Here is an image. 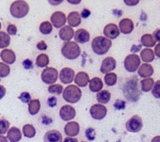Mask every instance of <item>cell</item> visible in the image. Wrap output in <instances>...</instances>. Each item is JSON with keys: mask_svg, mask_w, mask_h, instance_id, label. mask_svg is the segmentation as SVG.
<instances>
[{"mask_svg": "<svg viewBox=\"0 0 160 142\" xmlns=\"http://www.w3.org/2000/svg\"><path fill=\"white\" fill-rule=\"evenodd\" d=\"M111 45H112L111 40L104 36L95 37L91 43L92 51L98 55H105L106 53L110 50Z\"/></svg>", "mask_w": 160, "mask_h": 142, "instance_id": "1", "label": "cell"}, {"mask_svg": "<svg viewBox=\"0 0 160 142\" xmlns=\"http://www.w3.org/2000/svg\"><path fill=\"white\" fill-rule=\"evenodd\" d=\"M123 92L125 97L130 101L135 102L139 99L140 92L136 77L131 78V80H129L126 83L123 87Z\"/></svg>", "mask_w": 160, "mask_h": 142, "instance_id": "2", "label": "cell"}, {"mask_svg": "<svg viewBox=\"0 0 160 142\" xmlns=\"http://www.w3.org/2000/svg\"><path fill=\"white\" fill-rule=\"evenodd\" d=\"M62 55L68 60H75L81 54V49L77 43L69 41L63 44L61 49Z\"/></svg>", "mask_w": 160, "mask_h": 142, "instance_id": "3", "label": "cell"}, {"mask_svg": "<svg viewBox=\"0 0 160 142\" xmlns=\"http://www.w3.org/2000/svg\"><path fill=\"white\" fill-rule=\"evenodd\" d=\"M10 12L13 17L22 18L29 12V5L26 1H15L11 5Z\"/></svg>", "mask_w": 160, "mask_h": 142, "instance_id": "4", "label": "cell"}, {"mask_svg": "<svg viewBox=\"0 0 160 142\" xmlns=\"http://www.w3.org/2000/svg\"><path fill=\"white\" fill-rule=\"evenodd\" d=\"M62 97L67 102L75 104L82 97V91L76 85H68L62 92Z\"/></svg>", "mask_w": 160, "mask_h": 142, "instance_id": "5", "label": "cell"}, {"mask_svg": "<svg viewBox=\"0 0 160 142\" xmlns=\"http://www.w3.org/2000/svg\"><path fill=\"white\" fill-rule=\"evenodd\" d=\"M141 64V60L136 54L128 55L124 60V67L129 72H135L138 69Z\"/></svg>", "mask_w": 160, "mask_h": 142, "instance_id": "6", "label": "cell"}, {"mask_svg": "<svg viewBox=\"0 0 160 142\" xmlns=\"http://www.w3.org/2000/svg\"><path fill=\"white\" fill-rule=\"evenodd\" d=\"M58 71L54 67H46L41 73L42 82L47 84H54L58 80Z\"/></svg>", "mask_w": 160, "mask_h": 142, "instance_id": "7", "label": "cell"}, {"mask_svg": "<svg viewBox=\"0 0 160 142\" xmlns=\"http://www.w3.org/2000/svg\"><path fill=\"white\" fill-rule=\"evenodd\" d=\"M142 126H143V124H142V119L138 115L133 116L126 123L127 130L130 133H138L142 129Z\"/></svg>", "mask_w": 160, "mask_h": 142, "instance_id": "8", "label": "cell"}, {"mask_svg": "<svg viewBox=\"0 0 160 142\" xmlns=\"http://www.w3.org/2000/svg\"><path fill=\"white\" fill-rule=\"evenodd\" d=\"M90 113H91V117L95 120H102L107 116L108 109L103 104H96L91 106V109H90Z\"/></svg>", "mask_w": 160, "mask_h": 142, "instance_id": "9", "label": "cell"}, {"mask_svg": "<svg viewBox=\"0 0 160 142\" xmlns=\"http://www.w3.org/2000/svg\"><path fill=\"white\" fill-rule=\"evenodd\" d=\"M76 112L75 109L71 105L62 106L59 110V117L64 121H69L75 118Z\"/></svg>", "mask_w": 160, "mask_h": 142, "instance_id": "10", "label": "cell"}, {"mask_svg": "<svg viewBox=\"0 0 160 142\" xmlns=\"http://www.w3.org/2000/svg\"><path fill=\"white\" fill-rule=\"evenodd\" d=\"M51 24L56 28H60L64 27L67 23V17L65 14L62 11H55L52 14L51 17Z\"/></svg>", "mask_w": 160, "mask_h": 142, "instance_id": "11", "label": "cell"}, {"mask_svg": "<svg viewBox=\"0 0 160 142\" xmlns=\"http://www.w3.org/2000/svg\"><path fill=\"white\" fill-rule=\"evenodd\" d=\"M59 79L62 84H71L75 79V71L70 67H64L60 71Z\"/></svg>", "mask_w": 160, "mask_h": 142, "instance_id": "12", "label": "cell"}, {"mask_svg": "<svg viewBox=\"0 0 160 142\" xmlns=\"http://www.w3.org/2000/svg\"><path fill=\"white\" fill-rule=\"evenodd\" d=\"M103 34L106 38L115 39L119 35L120 31L118 27L115 24H109L103 29Z\"/></svg>", "mask_w": 160, "mask_h": 142, "instance_id": "13", "label": "cell"}, {"mask_svg": "<svg viewBox=\"0 0 160 142\" xmlns=\"http://www.w3.org/2000/svg\"><path fill=\"white\" fill-rule=\"evenodd\" d=\"M115 67H116V61L115 59L112 57H107L102 60L100 71L103 74H108L110 71L115 70Z\"/></svg>", "mask_w": 160, "mask_h": 142, "instance_id": "14", "label": "cell"}, {"mask_svg": "<svg viewBox=\"0 0 160 142\" xmlns=\"http://www.w3.org/2000/svg\"><path fill=\"white\" fill-rule=\"evenodd\" d=\"M62 133L58 130H50L44 135V142H62Z\"/></svg>", "mask_w": 160, "mask_h": 142, "instance_id": "15", "label": "cell"}, {"mask_svg": "<svg viewBox=\"0 0 160 142\" xmlns=\"http://www.w3.org/2000/svg\"><path fill=\"white\" fill-rule=\"evenodd\" d=\"M118 29H119L120 32H122V34H125V35L131 33L134 30V24H133L132 20L130 18L122 19L119 22Z\"/></svg>", "mask_w": 160, "mask_h": 142, "instance_id": "16", "label": "cell"}, {"mask_svg": "<svg viewBox=\"0 0 160 142\" xmlns=\"http://www.w3.org/2000/svg\"><path fill=\"white\" fill-rule=\"evenodd\" d=\"M64 132L68 137H76L79 133V124L75 121H71L68 122L65 125Z\"/></svg>", "mask_w": 160, "mask_h": 142, "instance_id": "17", "label": "cell"}, {"mask_svg": "<svg viewBox=\"0 0 160 142\" xmlns=\"http://www.w3.org/2000/svg\"><path fill=\"white\" fill-rule=\"evenodd\" d=\"M58 34H59V37L61 39L69 42V40H71L74 37L75 31L70 26H64L59 30Z\"/></svg>", "mask_w": 160, "mask_h": 142, "instance_id": "18", "label": "cell"}, {"mask_svg": "<svg viewBox=\"0 0 160 142\" xmlns=\"http://www.w3.org/2000/svg\"><path fill=\"white\" fill-rule=\"evenodd\" d=\"M75 40L78 44H85L90 40V34L87 30L78 29L75 32Z\"/></svg>", "mask_w": 160, "mask_h": 142, "instance_id": "19", "label": "cell"}, {"mask_svg": "<svg viewBox=\"0 0 160 142\" xmlns=\"http://www.w3.org/2000/svg\"><path fill=\"white\" fill-rule=\"evenodd\" d=\"M1 59L4 63L8 64H12L15 62L16 56H15V52L12 50L4 49L2 50L1 54H0Z\"/></svg>", "mask_w": 160, "mask_h": 142, "instance_id": "20", "label": "cell"}, {"mask_svg": "<svg viewBox=\"0 0 160 142\" xmlns=\"http://www.w3.org/2000/svg\"><path fill=\"white\" fill-rule=\"evenodd\" d=\"M90 82L89 76L87 72L80 71L77 73V75L75 77V83L78 87H86Z\"/></svg>", "mask_w": 160, "mask_h": 142, "instance_id": "21", "label": "cell"}, {"mask_svg": "<svg viewBox=\"0 0 160 142\" xmlns=\"http://www.w3.org/2000/svg\"><path fill=\"white\" fill-rule=\"evenodd\" d=\"M154 73V68L149 64H142L138 68V74L142 78H150Z\"/></svg>", "mask_w": 160, "mask_h": 142, "instance_id": "22", "label": "cell"}, {"mask_svg": "<svg viewBox=\"0 0 160 142\" xmlns=\"http://www.w3.org/2000/svg\"><path fill=\"white\" fill-rule=\"evenodd\" d=\"M67 22L70 27H78L81 24V15L77 11H72L68 15L67 18Z\"/></svg>", "mask_w": 160, "mask_h": 142, "instance_id": "23", "label": "cell"}, {"mask_svg": "<svg viewBox=\"0 0 160 142\" xmlns=\"http://www.w3.org/2000/svg\"><path fill=\"white\" fill-rule=\"evenodd\" d=\"M7 138L10 142H18L22 139V133L18 128L12 127L8 130Z\"/></svg>", "mask_w": 160, "mask_h": 142, "instance_id": "24", "label": "cell"}, {"mask_svg": "<svg viewBox=\"0 0 160 142\" xmlns=\"http://www.w3.org/2000/svg\"><path fill=\"white\" fill-rule=\"evenodd\" d=\"M103 87V83L102 80L98 77H94L89 82V88L93 92H98L102 90Z\"/></svg>", "mask_w": 160, "mask_h": 142, "instance_id": "25", "label": "cell"}, {"mask_svg": "<svg viewBox=\"0 0 160 142\" xmlns=\"http://www.w3.org/2000/svg\"><path fill=\"white\" fill-rule=\"evenodd\" d=\"M140 57L145 63H151L155 60V53L151 48H144L140 53Z\"/></svg>", "mask_w": 160, "mask_h": 142, "instance_id": "26", "label": "cell"}, {"mask_svg": "<svg viewBox=\"0 0 160 142\" xmlns=\"http://www.w3.org/2000/svg\"><path fill=\"white\" fill-rule=\"evenodd\" d=\"M111 97V94L108 90H102L97 93L96 98L99 104H107L110 101Z\"/></svg>", "mask_w": 160, "mask_h": 142, "instance_id": "27", "label": "cell"}, {"mask_svg": "<svg viewBox=\"0 0 160 142\" xmlns=\"http://www.w3.org/2000/svg\"><path fill=\"white\" fill-rule=\"evenodd\" d=\"M141 44L143 45L144 47H152L155 46L156 41L155 40L154 37L151 34H145L141 37Z\"/></svg>", "mask_w": 160, "mask_h": 142, "instance_id": "28", "label": "cell"}, {"mask_svg": "<svg viewBox=\"0 0 160 142\" xmlns=\"http://www.w3.org/2000/svg\"><path fill=\"white\" fill-rule=\"evenodd\" d=\"M140 84H141V90L144 92H148L153 88L155 82H154V80L150 77V78H146L141 80Z\"/></svg>", "mask_w": 160, "mask_h": 142, "instance_id": "29", "label": "cell"}, {"mask_svg": "<svg viewBox=\"0 0 160 142\" xmlns=\"http://www.w3.org/2000/svg\"><path fill=\"white\" fill-rule=\"evenodd\" d=\"M40 107H41V104H40V101L37 99L35 100H31L30 101V103L28 104V112L31 115H36L37 113L39 112Z\"/></svg>", "mask_w": 160, "mask_h": 142, "instance_id": "30", "label": "cell"}, {"mask_svg": "<svg viewBox=\"0 0 160 142\" xmlns=\"http://www.w3.org/2000/svg\"><path fill=\"white\" fill-rule=\"evenodd\" d=\"M22 133H23L24 137L28 138H32L36 134V130L35 127L31 124H25L22 127Z\"/></svg>", "mask_w": 160, "mask_h": 142, "instance_id": "31", "label": "cell"}, {"mask_svg": "<svg viewBox=\"0 0 160 142\" xmlns=\"http://www.w3.org/2000/svg\"><path fill=\"white\" fill-rule=\"evenodd\" d=\"M49 64V57L46 54H40L36 58V66L38 67H46Z\"/></svg>", "mask_w": 160, "mask_h": 142, "instance_id": "32", "label": "cell"}, {"mask_svg": "<svg viewBox=\"0 0 160 142\" xmlns=\"http://www.w3.org/2000/svg\"><path fill=\"white\" fill-rule=\"evenodd\" d=\"M11 43V37L4 31H0V48L8 47Z\"/></svg>", "mask_w": 160, "mask_h": 142, "instance_id": "33", "label": "cell"}, {"mask_svg": "<svg viewBox=\"0 0 160 142\" xmlns=\"http://www.w3.org/2000/svg\"><path fill=\"white\" fill-rule=\"evenodd\" d=\"M52 24L48 21L42 22L39 26V31L40 32L43 34V35H49L52 31Z\"/></svg>", "mask_w": 160, "mask_h": 142, "instance_id": "34", "label": "cell"}, {"mask_svg": "<svg viewBox=\"0 0 160 142\" xmlns=\"http://www.w3.org/2000/svg\"><path fill=\"white\" fill-rule=\"evenodd\" d=\"M117 79L118 78H117V75L115 73L109 72L105 75L104 81H105L106 84L108 86H113L116 84Z\"/></svg>", "mask_w": 160, "mask_h": 142, "instance_id": "35", "label": "cell"}, {"mask_svg": "<svg viewBox=\"0 0 160 142\" xmlns=\"http://www.w3.org/2000/svg\"><path fill=\"white\" fill-rule=\"evenodd\" d=\"M48 92L53 95L58 96L63 92V87H62V85H60V84H51L48 87Z\"/></svg>", "mask_w": 160, "mask_h": 142, "instance_id": "36", "label": "cell"}, {"mask_svg": "<svg viewBox=\"0 0 160 142\" xmlns=\"http://www.w3.org/2000/svg\"><path fill=\"white\" fill-rule=\"evenodd\" d=\"M10 71H11V68L8 64L0 62V77L2 78L7 77L10 74Z\"/></svg>", "mask_w": 160, "mask_h": 142, "instance_id": "37", "label": "cell"}, {"mask_svg": "<svg viewBox=\"0 0 160 142\" xmlns=\"http://www.w3.org/2000/svg\"><path fill=\"white\" fill-rule=\"evenodd\" d=\"M10 123L5 119H0V135L5 134L9 130Z\"/></svg>", "mask_w": 160, "mask_h": 142, "instance_id": "38", "label": "cell"}, {"mask_svg": "<svg viewBox=\"0 0 160 142\" xmlns=\"http://www.w3.org/2000/svg\"><path fill=\"white\" fill-rule=\"evenodd\" d=\"M151 92L155 98L160 99V80H158L155 83Z\"/></svg>", "mask_w": 160, "mask_h": 142, "instance_id": "39", "label": "cell"}, {"mask_svg": "<svg viewBox=\"0 0 160 142\" xmlns=\"http://www.w3.org/2000/svg\"><path fill=\"white\" fill-rule=\"evenodd\" d=\"M18 99L22 102L26 103V104H29L30 101L31 100V97L29 92H23L20 94V96L18 97Z\"/></svg>", "mask_w": 160, "mask_h": 142, "instance_id": "40", "label": "cell"}, {"mask_svg": "<svg viewBox=\"0 0 160 142\" xmlns=\"http://www.w3.org/2000/svg\"><path fill=\"white\" fill-rule=\"evenodd\" d=\"M86 137L89 140H94L95 139V131L93 128H88L85 132Z\"/></svg>", "mask_w": 160, "mask_h": 142, "instance_id": "41", "label": "cell"}, {"mask_svg": "<svg viewBox=\"0 0 160 142\" xmlns=\"http://www.w3.org/2000/svg\"><path fill=\"white\" fill-rule=\"evenodd\" d=\"M115 109L117 110H122L126 108V103L124 100H117L115 101V104H114Z\"/></svg>", "mask_w": 160, "mask_h": 142, "instance_id": "42", "label": "cell"}, {"mask_svg": "<svg viewBox=\"0 0 160 142\" xmlns=\"http://www.w3.org/2000/svg\"><path fill=\"white\" fill-rule=\"evenodd\" d=\"M7 31L8 32V35H15L17 33L16 26L14 25V24H10V25H8V28H7Z\"/></svg>", "mask_w": 160, "mask_h": 142, "instance_id": "43", "label": "cell"}, {"mask_svg": "<svg viewBox=\"0 0 160 142\" xmlns=\"http://www.w3.org/2000/svg\"><path fill=\"white\" fill-rule=\"evenodd\" d=\"M36 47L40 51H45V50L48 49V45H47V44L44 41H40V42H38L37 44Z\"/></svg>", "mask_w": 160, "mask_h": 142, "instance_id": "44", "label": "cell"}, {"mask_svg": "<svg viewBox=\"0 0 160 142\" xmlns=\"http://www.w3.org/2000/svg\"><path fill=\"white\" fill-rule=\"evenodd\" d=\"M22 65H23L24 68L25 69H31V68H32L33 66H32V61L30 60H25L22 62Z\"/></svg>", "mask_w": 160, "mask_h": 142, "instance_id": "45", "label": "cell"}, {"mask_svg": "<svg viewBox=\"0 0 160 142\" xmlns=\"http://www.w3.org/2000/svg\"><path fill=\"white\" fill-rule=\"evenodd\" d=\"M48 104L50 107H51V108L55 107V106H56V104H57V99L55 98V97H50L48 100Z\"/></svg>", "mask_w": 160, "mask_h": 142, "instance_id": "46", "label": "cell"}, {"mask_svg": "<svg viewBox=\"0 0 160 142\" xmlns=\"http://www.w3.org/2000/svg\"><path fill=\"white\" fill-rule=\"evenodd\" d=\"M153 37L155 39V41H158L160 43V28L159 29H157L154 31L153 33Z\"/></svg>", "mask_w": 160, "mask_h": 142, "instance_id": "47", "label": "cell"}, {"mask_svg": "<svg viewBox=\"0 0 160 142\" xmlns=\"http://www.w3.org/2000/svg\"><path fill=\"white\" fill-rule=\"evenodd\" d=\"M124 3L128 6H135L139 3V0H124Z\"/></svg>", "mask_w": 160, "mask_h": 142, "instance_id": "48", "label": "cell"}, {"mask_svg": "<svg viewBox=\"0 0 160 142\" xmlns=\"http://www.w3.org/2000/svg\"><path fill=\"white\" fill-rule=\"evenodd\" d=\"M90 15H91V11H90L89 10L83 9L82 10V12H81V15H81V17H82V18H88V17H89Z\"/></svg>", "mask_w": 160, "mask_h": 142, "instance_id": "49", "label": "cell"}, {"mask_svg": "<svg viewBox=\"0 0 160 142\" xmlns=\"http://www.w3.org/2000/svg\"><path fill=\"white\" fill-rule=\"evenodd\" d=\"M155 55L160 58V43L157 44L155 47Z\"/></svg>", "mask_w": 160, "mask_h": 142, "instance_id": "50", "label": "cell"}, {"mask_svg": "<svg viewBox=\"0 0 160 142\" xmlns=\"http://www.w3.org/2000/svg\"><path fill=\"white\" fill-rule=\"evenodd\" d=\"M6 95V88L2 85H0V100L3 98Z\"/></svg>", "mask_w": 160, "mask_h": 142, "instance_id": "51", "label": "cell"}, {"mask_svg": "<svg viewBox=\"0 0 160 142\" xmlns=\"http://www.w3.org/2000/svg\"><path fill=\"white\" fill-rule=\"evenodd\" d=\"M62 142H78V140L75 137H66Z\"/></svg>", "mask_w": 160, "mask_h": 142, "instance_id": "52", "label": "cell"}, {"mask_svg": "<svg viewBox=\"0 0 160 142\" xmlns=\"http://www.w3.org/2000/svg\"><path fill=\"white\" fill-rule=\"evenodd\" d=\"M0 142H8V138L2 135H0Z\"/></svg>", "mask_w": 160, "mask_h": 142, "instance_id": "53", "label": "cell"}, {"mask_svg": "<svg viewBox=\"0 0 160 142\" xmlns=\"http://www.w3.org/2000/svg\"><path fill=\"white\" fill-rule=\"evenodd\" d=\"M151 142H160V136H156L154 138H152Z\"/></svg>", "mask_w": 160, "mask_h": 142, "instance_id": "54", "label": "cell"}, {"mask_svg": "<svg viewBox=\"0 0 160 142\" xmlns=\"http://www.w3.org/2000/svg\"><path fill=\"white\" fill-rule=\"evenodd\" d=\"M68 2H69L70 3L72 4H78L81 1H80V0H78V1H71V0H68Z\"/></svg>", "mask_w": 160, "mask_h": 142, "instance_id": "55", "label": "cell"}, {"mask_svg": "<svg viewBox=\"0 0 160 142\" xmlns=\"http://www.w3.org/2000/svg\"><path fill=\"white\" fill-rule=\"evenodd\" d=\"M0 29H1V23H0Z\"/></svg>", "mask_w": 160, "mask_h": 142, "instance_id": "56", "label": "cell"}, {"mask_svg": "<svg viewBox=\"0 0 160 142\" xmlns=\"http://www.w3.org/2000/svg\"><path fill=\"white\" fill-rule=\"evenodd\" d=\"M82 142H87V141H82Z\"/></svg>", "mask_w": 160, "mask_h": 142, "instance_id": "57", "label": "cell"}, {"mask_svg": "<svg viewBox=\"0 0 160 142\" xmlns=\"http://www.w3.org/2000/svg\"><path fill=\"white\" fill-rule=\"evenodd\" d=\"M0 81H1V79H0Z\"/></svg>", "mask_w": 160, "mask_h": 142, "instance_id": "58", "label": "cell"}]
</instances>
